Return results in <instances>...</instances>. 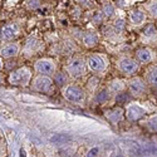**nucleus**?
I'll return each instance as SVG.
<instances>
[{
  "mask_svg": "<svg viewBox=\"0 0 157 157\" xmlns=\"http://www.w3.org/2000/svg\"><path fill=\"white\" fill-rule=\"evenodd\" d=\"M155 106L146 102H141L138 99H133L124 106V114L126 120L129 122H140L143 118L155 111Z\"/></svg>",
  "mask_w": 157,
  "mask_h": 157,
  "instance_id": "obj_1",
  "label": "nucleus"
},
{
  "mask_svg": "<svg viewBox=\"0 0 157 157\" xmlns=\"http://www.w3.org/2000/svg\"><path fill=\"white\" fill-rule=\"evenodd\" d=\"M63 69L69 75L72 81H79L87 75L88 65L84 57L81 56H69L64 63Z\"/></svg>",
  "mask_w": 157,
  "mask_h": 157,
  "instance_id": "obj_2",
  "label": "nucleus"
},
{
  "mask_svg": "<svg viewBox=\"0 0 157 157\" xmlns=\"http://www.w3.org/2000/svg\"><path fill=\"white\" fill-rule=\"evenodd\" d=\"M62 97L71 104H74L78 107H84L88 99V93L86 88L79 83L71 82L68 86L62 88Z\"/></svg>",
  "mask_w": 157,
  "mask_h": 157,
  "instance_id": "obj_3",
  "label": "nucleus"
},
{
  "mask_svg": "<svg viewBox=\"0 0 157 157\" xmlns=\"http://www.w3.org/2000/svg\"><path fill=\"white\" fill-rule=\"evenodd\" d=\"M88 71L90 73H93L94 75L103 77L109 69V58L107 54L99 53V52H94V53H89L86 57Z\"/></svg>",
  "mask_w": 157,
  "mask_h": 157,
  "instance_id": "obj_4",
  "label": "nucleus"
},
{
  "mask_svg": "<svg viewBox=\"0 0 157 157\" xmlns=\"http://www.w3.org/2000/svg\"><path fill=\"white\" fill-rule=\"evenodd\" d=\"M33 71L34 69H32L28 65H21L17 69H13L8 75V83L13 87H28L32 84V81L34 78Z\"/></svg>",
  "mask_w": 157,
  "mask_h": 157,
  "instance_id": "obj_5",
  "label": "nucleus"
},
{
  "mask_svg": "<svg viewBox=\"0 0 157 157\" xmlns=\"http://www.w3.org/2000/svg\"><path fill=\"white\" fill-rule=\"evenodd\" d=\"M116 69L121 74L126 77H133L138 73L141 64L133 58V57H128V56H121L114 60Z\"/></svg>",
  "mask_w": 157,
  "mask_h": 157,
  "instance_id": "obj_6",
  "label": "nucleus"
},
{
  "mask_svg": "<svg viewBox=\"0 0 157 157\" xmlns=\"http://www.w3.org/2000/svg\"><path fill=\"white\" fill-rule=\"evenodd\" d=\"M30 88L33 90L38 93H42V94H47V96H52L56 92V83L53 81L52 77H48V75H42V74H35L33 81H32V84H30Z\"/></svg>",
  "mask_w": 157,
  "mask_h": 157,
  "instance_id": "obj_7",
  "label": "nucleus"
},
{
  "mask_svg": "<svg viewBox=\"0 0 157 157\" xmlns=\"http://www.w3.org/2000/svg\"><path fill=\"white\" fill-rule=\"evenodd\" d=\"M44 49V42L38 35L32 34L24 39L21 45V56L24 58H32L39 54Z\"/></svg>",
  "mask_w": 157,
  "mask_h": 157,
  "instance_id": "obj_8",
  "label": "nucleus"
},
{
  "mask_svg": "<svg viewBox=\"0 0 157 157\" xmlns=\"http://www.w3.org/2000/svg\"><path fill=\"white\" fill-rule=\"evenodd\" d=\"M150 86L147 84L146 79L138 75H133L127 78V90L133 98H142L148 93Z\"/></svg>",
  "mask_w": 157,
  "mask_h": 157,
  "instance_id": "obj_9",
  "label": "nucleus"
},
{
  "mask_svg": "<svg viewBox=\"0 0 157 157\" xmlns=\"http://www.w3.org/2000/svg\"><path fill=\"white\" fill-rule=\"evenodd\" d=\"M33 69L36 74L48 75V77H53L59 71L56 59L48 58V57H42V58L35 59L33 64Z\"/></svg>",
  "mask_w": 157,
  "mask_h": 157,
  "instance_id": "obj_10",
  "label": "nucleus"
},
{
  "mask_svg": "<svg viewBox=\"0 0 157 157\" xmlns=\"http://www.w3.org/2000/svg\"><path fill=\"white\" fill-rule=\"evenodd\" d=\"M140 43L145 47H157V25L155 23H147L140 30Z\"/></svg>",
  "mask_w": 157,
  "mask_h": 157,
  "instance_id": "obj_11",
  "label": "nucleus"
},
{
  "mask_svg": "<svg viewBox=\"0 0 157 157\" xmlns=\"http://www.w3.org/2000/svg\"><path fill=\"white\" fill-rule=\"evenodd\" d=\"M21 25L18 21H10L2 27V42H17V39L21 35Z\"/></svg>",
  "mask_w": 157,
  "mask_h": 157,
  "instance_id": "obj_12",
  "label": "nucleus"
},
{
  "mask_svg": "<svg viewBox=\"0 0 157 157\" xmlns=\"http://www.w3.org/2000/svg\"><path fill=\"white\" fill-rule=\"evenodd\" d=\"M103 116L111 124H113L114 127H118L120 123L126 118L124 114V108L122 106H112L108 108L103 109Z\"/></svg>",
  "mask_w": 157,
  "mask_h": 157,
  "instance_id": "obj_13",
  "label": "nucleus"
},
{
  "mask_svg": "<svg viewBox=\"0 0 157 157\" xmlns=\"http://www.w3.org/2000/svg\"><path fill=\"white\" fill-rule=\"evenodd\" d=\"M147 13L143 8H131L127 11V19L135 28H142L147 24Z\"/></svg>",
  "mask_w": 157,
  "mask_h": 157,
  "instance_id": "obj_14",
  "label": "nucleus"
},
{
  "mask_svg": "<svg viewBox=\"0 0 157 157\" xmlns=\"http://www.w3.org/2000/svg\"><path fill=\"white\" fill-rule=\"evenodd\" d=\"M156 52L151 47H138L133 52V58L140 63V64H152L153 60L156 59Z\"/></svg>",
  "mask_w": 157,
  "mask_h": 157,
  "instance_id": "obj_15",
  "label": "nucleus"
},
{
  "mask_svg": "<svg viewBox=\"0 0 157 157\" xmlns=\"http://www.w3.org/2000/svg\"><path fill=\"white\" fill-rule=\"evenodd\" d=\"M21 45L23 43L17 40V42H9V43H4L2 45V58L3 59H13L17 58L19 54H21Z\"/></svg>",
  "mask_w": 157,
  "mask_h": 157,
  "instance_id": "obj_16",
  "label": "nucleus"
},
{
  "mask_svg": "<svg viewBox=\"0 0 157 157\" xmlns=\"http://www.w3.org/2000/svg\"><path fill=\"white\" fill-rule=\"evenodd\" d=\"M101 42V35L94 29H88L82 33V44L87 49L96 48Z\"/></svg>",
  "mask_w": 157,
  "mask_h": 157,
  "instance_id": "obj_17",
  "label": "nucleus"
},
{
  "mask_svg": "<svg viewBox=\"0 0 157 157\" xmlns=\"http://www.w3.org/2000/svg\"><path fill=\"white\" fill-rule=\"evenodd\" d=\"M126 25H127V15L124 14V13H122L121 10L118 11V14H117V17L114 19L111 20L109 23V27L111 29L113 30V33L116 35L121 36L126 29Z\"/></svg>",
  "mask_w": 157,
  "mask_h": 157,
  "instance_id": "obj_18",
  "label": "nucleus"
},
{
  "mask_svg": "<svg viewBox=\"0 0 157 157\" xmlns=\"http://www.w3.org/2000/svg\"><path fill=\"white\" fill-rule=\"evenodd\" d=\"M106 87L108 88V90L112 93L113 97H116L117 94H120L122 92H126L127 89V79H124V78H113V79H111Z\"/></svg>",
  "mask_w": 157,
  "mask_h": 157,
  "instance_id": "obj_19",
  "label": "nucleus"
},
{
  "mask_svg": "<svg viewBox=\"0 0 157 157\" xmlns=\"http://www.w3.org/2000/svg\"><path fill=\"white\" fill-rule=\"evenodd\" d=\"M112 99H114V97L112 96V93L108 90L107 87L101 88L98 92L93 96V103L97 104V106H107Z\"/></svg>",
  "mask_w": 157,
  "mask_h": 157,
  "instance_id": "obj_20",
  "label": "nucleus"
},
{
  "mask_svg": "<svg viewBox=\"0 0 157 157\" xmlns=\"http://www.w3.org/2000/svg\"><path fill=\"white\" fill-rule=\"evenodd\" d=\"M143 78L146 79L147 84L151 88L157 89V63H152L145 69L143 73Z\"/></svg>",
  "mask_w": 157,
  "mask_h": 157,
  "instance_id": "obj_21",
  "label": "nucleus"
},
{
  "mask_svg": "<svg viewBox=\"0 0 157 157\" xmlns=\"http://www.w3.org/2000/svg\"><path fill=\"white\" fill-rule=\"evenodd\" d=\"M99 9L102 10V13L104 14V17H106V19H108V20L114 19L117 17V14H118L117 6L113 3V0H104V2L102 3V5L99 6Z\"/></svg>",
  "mask_w": 157,
  "mask_h": 157,
  "instance_id": "obj_22",
  "label": "nucleus"
},
{
  "mask_svg": "<svg viewBox=\"0 0 157 157\" xmlns=\"http://www.w3.org/2000/svg\"><path fill=\"white\" fill-rule=\"evenodd\" d=\"M142 128L147 129L151 133H157V112H153L148 114L146 118H143L142 121L138 122Z\"/></svg>",
  "mask_w": 157,
  "mask_h": 157,
  "instance_id": "obj_23",
  "label": "nucleus"
},
{
  "mask_svg": "<svg viewBox=\"0 0 157 157\" xmlns=\"http://www.w3.org/2000/svg\"><path fill=\"white\" fill-rule=\"evenodd\" d=\"M84 88L89 96H94L98 90L101 89V78L98 75H90L84 83Z\"/></svg>",
  "mask_w": 157,
  "mask_h": 157,
  "instance_id": "obj_24",
  "label": "nucleus"
},
{
  "mask_svg": "<svg viewBox=\"0 0 157 157\" xmlns=\"http://www.w3.org/2000/svg\"><path fill=\"white\" fill-rule=\"evenodd\" d=\"M52 78H53V81H54V83H56V86L57 87H59L60 89L62 88H64L65 86H68L71 82V78H69V75L67 74V73H65V71L63 69V71H58L53 77H52Z\"/></svg>",
  "mask_w": 157,
  "mask_h": 157,
  "instance_id": "obj_25",
  "label": "nucleus"
},
{
  "mask_svg": "<svg viewBox=\"0 0 157 157\" xmlns=\"http://www.w3.org/2000/svg\"><path fill=\"white\" fill-rule=\"evenodd\" d=\"M89 20L90 23H92L93 25H102L104 23V20H106V17H104V14L102 13V10L98 8V9H93L89 11Z\"/></svg>",
  "mask_w": 157,
  "mask_h": 157,
  "instance_id": "obj_26",
  "label": "nucleus"
},
{
  "mask_svg": "<svg viewBox=\"0 0 157 157\" xmlns=\"http://www.w3.org/2000/svg\"><path fill=\"white\" fill-rule=\"evenodd\" d=\"M142 8L145 9L147 15L152 19H157V0H147L143 3Z\"/></svg>",
  "mask_w": 157,
  "mask_h": 157,
  "instance_id": "obj_27",
  "label": "nucleus"
},
{
  "mask_svg": "<svg viewBox=\"0 0 157 157\" xmlns=\"http://www.w3.org/2000/svg\"><path fill=\"white\" fill-rule=\"evenodd\" d=\"M75 2L78 3V6L84 8V9H92V8H94L93 0H75Z\"/></svg>",
  "mask_w": 157,
  "mask_h": 157,
  "instance_id": "obj_28",
  "label": "nucleus"
},
{
  "mask_svg": "<svg viewBox=\"0 0 157 157\" xmlns=\"http://www.w3.org/2000/svg\"><path fill=\"white\" fill-rule=\"evenodd\" d=\"M113 3L116 4V6L120 10H122V9H127L128 8V5L131 4V0H114Z\"/></svg>",
  "mask_w": 157,
  "mask_h": 157,
  "instance_id": "obj_29",
  "label": "nucleus"
},
{
  "mask_svg": "<svg viewBox=\"0 0 157 157\" xmlns=\"http://www.w3.org/2000/svg\"><path fill=\"white\" fill-rule=\"evenodd\" d=\"M98 153H99V148L98 147H93L92 150H89V152L87 153L86 157H97Z\"/></svg>",
  "mask_w": 157,
  "mask_h": 157,
  "instance_id": "obj_30",
  "label": "nucleus"
},
{
  "mask_svg": "<svg viewBox=\"0 0 157 157\" xmlns=\"http://www.w3.org/2000/svg\"><path fill=\"white\" fill-rule=\"evenodd\" d=\"M111 157H121V156H120L118 153H112V155H111Z\"/></svg>",
  "mask_w": 157,
  "mask_h": 157,
  "instance_id": "obj_31",
  "label": "nucleus"
},
{
  "mask_svg": "<svg viewBox=\"0 0 157 157\" xmlns=\"http://www.w3.org/2000/svg\"><path fill=\"white\" fill-rule=\"evenodd\" d=\"M133 2H138V0H131V3H133Z\"/></svg>",
  "mask_w": 157,
  "mask_h": 157,
  "instance_id": "obj_32",
  "label": "nucleus"
}]
</instances>
